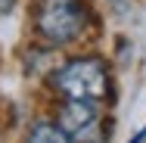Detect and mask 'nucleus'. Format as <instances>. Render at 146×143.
I'll list each match as a JSON object with an SVG mask.
<instances>
[{
	"label": "nucleus",
	"instance_id": "nucleus-1",
	"mask_svg": "<svg viewBox=\"0 0 146 143\" xmlns=\"http://www.w3.org/2000/svg\"><path fill=\"white\" fill-rule=\"evenodd\" d=\"M56 87L72 100H100L109 90V75L100 59H75L56 72Z\"/></svg>",
	"mask_w": 146,
	"mask_h": 143
},
{
	"label": "nucleus",
	"instance_id": "nucleus-2",
	"mask_svg": "<svg viewBox=\"0 0 146 143\" xmlns=\"http://www.w3.org/2000/svg\"><path fill=\"white\" fill-rule=\"evenodd\" d=\"M87 22V9L81 0H44L40 6V34L53 44H65L72 37H78Z\"/></svg>",
	"mask_w": 146,
	"mask_h": 143
},
{
	"label": "nucleus",
	"instance_id": "nucleus-3",
	"mask_svg": "<svg viewBox=\"0 0 146 143\" xmlns=\"http://www.w3.org/2000/svg\"><path fill=\"white\" fill-rule=\"evenodd\" d=\"M93 121H96V109L87 103H68L62 109V124L68 134H84Z\"/></svg>",
	"mask_w": 146,
	"mask_h": 143
},
{
	"label": "nucleus",
	"instance_id": "nucleus-4",
	"mask_svg": "<svg viewBox=\"0 0 146 143\" xmlns=\"http://www.w3.org/2000/svg\"><path fill=\"white\" fill-rule=\"evenodd\" d=\"M28 143H68V137H65L59 128H53V124H37V128L31 131Z\"/></svg>",
	"mask_w": 146,
	"mask_h": 143
},
{
	"label": "nucleus",
	"instance_id": "nucleus-5",
	"mask_svg": "<svg viewBox=\"0 0 146 143\" xmlns=\"http://www.w3.org/2000/svg\"><path fill=\"white\" fill-rule=\"evenodd\" d=\"M9 3H13V0H0V13H6V9H9Z\"/></svg>",
	"mask_w": 146,
	"mask_h": 143
}]
</instances>
